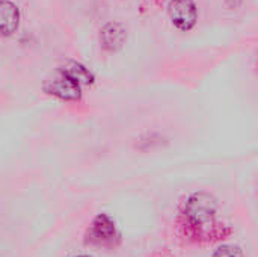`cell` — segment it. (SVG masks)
Instances as JSON below:
<instances>
[{"label":"cell","mask_w":258,"mask_h":257,"mask_svg":"<svg viewBox=\"0 0 258 257\" xmlns=\"http://www.w3.org/2000/svg\"><path fill=\"white\" fill-rule=\"evenodd\" d=\"M216 200L207 192H197L190 195L184 204V217L195 229L212 227L216 217Z\"/></svg>","instance_id":"cell-1"},{"label":"cell","mask_w":258,"mask_h":257,"mask_svg":"<svg viewBox=\"0 0 258 257\" xmlns=\"http://www.w3.org/2000/svg\"><path fill=\"white\" fill-rule=\"evenodd\" d=\"M168 12L174 26L181 30H189L197 23V6L194 0H171Z\"/></svg>","instance_id":"cell-2"},{"label":"cell","mask_w":258,"mask_h":257,"mask_svg":"<svg viewBox=\"0 0 258 257\" xmlns=\"http://www.w3.org/2000/svg\"><path fill=\"white\" fill-rule=\"evenodd\" d=\"M116 236H118L116 227L110 217L101 214L92 221L91 230H89V238L92 242H95L98 245H109L113 242V239Z\"/></svg>","instance_id":"cell-3"},{"label":"cell","mask_w":258,"mask_h":257,"mask_svg":"<svg viewBox=\"0 0 258 257\" xmlns=\"http://www.w3.org/2000/svg\"><path fill=\"white\" fill-rule=\"evenodd\" d=\"M44 88L48 94H53L62 100H77L80 97V86L62 73L50 79Z\"/></svg>","instance_id":"cell-4"},{"label":"cell","mask_w":258,"mask_h":257,"mask_svg":"<svg viewBox=\"0 0 258 257\" xmlns=\"http://www.w3.org/2000/svg\"><path fill=\"white\" fill-rule=\"evenodd\" d=\"M20 24V11L9 0H0V36L12 35Z\"/></svg>","instance_id":"cell-5"},{"label":"cell","mask_w":258,"mask_h":257,"mask_svg":"<svg viewBox=\"0 0 258 257\" xmlns=\"http://www.w3.org/2000/svg\"><path fill=\"white\" fill-rule=\"evenodd\" d=\"M101 44L109 52H116L124 45L125 41V29L119 23H107L100 33Z\"/></svg>","instance_id":"cell-6"},{"label":"cell","mask_w":258,"mask_h":257,"mask_svg":"<svg viewBox=\"0 0 258 257\" xmlns=\"http://www.w3.org/2000/svg\"><path fill=\"white\" fill-rule=\"evenodd\" d=\"M62 74H65L67 77H70L71 80H74L79 86L82 85H89L94 82V76L91 74V71L83 67L82 64L79 62H68L62 70H60Z\"/></svg>","instance_id":"cell-7"},{"label":"cell","mask_w":258,"mask_h":257,"mask_svg":"<svg viewBox=\"0 0 258 257\" xmlns=\"http://www.w3.org/2000/svg\"><path fill=\"white\" fill-rule=\"evenodd\" d=\"M213 257H243V253L236 245H222V247L216 248V251L213 253Z\"/></svg>","instance_id":"cell-8"},{"label":"cell","mask_w":258,"mask_h":257,"mask_svg":"<svg viewBox=\"0 0 258 257\" xmlns=\"http://www.w3.org/2000/svg\"><path fill=\"white\" fill-rule=\"evenodd\" d=\"M74 257H91L89 254H79V256H74Z\"/></svg>","instance_id":"cell-9"}]
</instances>
